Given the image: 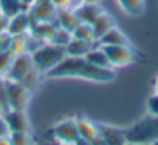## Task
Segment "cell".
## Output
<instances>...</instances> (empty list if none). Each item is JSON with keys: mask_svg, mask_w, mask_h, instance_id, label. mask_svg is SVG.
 <instances>
[{"mask_svg": "<svg viewBox=\"0 0 158 145\" xmlns=\"http://www.w3.org/2000/svg\"><path fill=\"white\" fill-rule=\"evenodd\" d=\"M48 77H79L92 82H112L115 79V71L112 68H101L92 65L85 57L65 56L54 68L47 72Z\"/></svg>", "mask_w": 158, "mask_h": 145, "instance_id": "1", "label": "cell"}, {"mask_svg": "<svg viewBox=\"0 0 158 145\" xmlns=\"http://www.w3.org/2000/svg\"><path fill=\"white\" fill-rule=\"evenodd\" d=\"M31 54V59H33V65L34 68L42 72V74H47V72L54 68L67 54H65V48L64 46H59V45H54L51 42H47L44 43L42 46H39L37 49H34Z\"/></svg>", "mask_w": 158, "mask_h": 145, "instance_id": "2", "label": "cell"}, {"mask_svg": "<svg viewBox=\"0 0 158 145\" xmlns=\"http://www.w3.org/2000/svg\"><path fill=\"white\" fill-rule=\"evenodd\" d=\"M127 142H136V143H152L158 137V117L152 116L139 123L133 125L129 131L124 133Z\"/></svg>", "mask_w": 158, "mask_h": 145, "instance_id": "3", "label": "cell"}, {"mask_svg": "<svg viewBox=\"0 0 158 145\" xmlns=\"http://www.w3.org/2000/svg\"><path fill=\"white\" fill-rule=\"evenodd\" d=\"M51 134L57 145H81L82 142L81 137H79L74 119H67V120L59 122L53 128Z\"/></svg>", "mask_w": 158, "mask_h": 145, "instance_id": "4", "label": "cell"}, {"mask_svg": "<svg viewBox=\"0 0 158 145\" xmlns=\"http://www.w3.org/2000/svg\"><path fill=\"white\" fill-rule=\"evenodd\" d=\"M109 57L112 66H126L136 62V51L130 45H115V46H101Z\"/></svg>", "mask_w": 158, "mask_h": 145, "instance_id": "5", "label": "cell"}, {"mask_svg": "<svg viewBox=\"0 0 158 145\" xmlns=\"http://www.w3.org/2000/svg\"><path fill=\"white\" fill-rule=\"evenodd\" d=\"M5 79V77H3ZM5 87H6V94H8V102H10V108L13 110H22L25 111L30 102V94L31 91H28L25 87H22L19 82L14 80H8L5 79Z\"/></svg>", "mask_w": 158, "mask_h": 145, "instance_id": "6", "label": "cell"}, {"mask_svg": "<svg viewBox=\"0 0 158 145\" xmlns=\"http://www.w3.org/2000/svg\"><path fill=\"white\" fill-rule=\"evenodd\" d=\"M33 59H31V54L30 53H22V54H16L10 68L6 69V72L2 76L8 80H14V82H19L27 72L33 68Z\"/></svg>", "mask_w": 158, "mask_h": 145, "instance_id": "7", "label": "cell"}, {"mask_svg": "<svg viewBox=\"0 0 158 145\" xmlns=\"http://www.w3.org/2000/svg\"><path fill=\"white\" fill-rule=\"evenodd\" d=\"M74 120H76L79 137H81L82 142H85L89 145H104L96 123H93L90 119H87L84 116H77V117H74Z\"/></svg>", "mask_w": 158, "mask_h": 145, "instance_id": "8", "label": "cell"}, {"mask_svg": "<svg viewBox=\"0 0 158 145\" xmlns=\"http://www.w3.org/2000/svg\"><path fill=\"white\" fill-rule=\"evenodd\" d=\"M28 13L33 22H54L57 8L51 0H34L28 8Z\"/></svg>", "mask_w": 158, "mask_h": 145, "instance_id": "9", "label": "cell"}, {"mask_svg": "<svg viewBox=\"0 0 158 145\" xmlns=\"http://www.w3.org/2000/svg\"><path fill=\"white\" fill-rule=\"evenodd\" d=\"M3 119L10 128V133H23V131L30 133V122L25 111L10 108L3 113Z\"/></svg>", "mask_w": 158, "mask_h": 145, "instance_id": "10", "label": "cell"}, {"mask_svg": "<svg viewBox=\"0 0 158 145\" xmlns=\"http://www.w3.org/2000/svg\"><path fill=\"white\" fill-rule=\"evenodd\" d=\"M33 25V19L28 13V10L20 11L19 14L10 17V23H8V29L6 33L10 36H20V34H28Z\"/></svg>", "mask_w": 158, "mask_h": 145, "instance_id": "11", "label": "cell"}, {"mask_svg": "<svg viewBox=\"0 0 158 145\" xmlns=\"http://www.w3.org/2000/svg\"><path fill=\"white\" fill-rule=\"evenodd\" d=\"M73 10H74V13H76L79 22L89 23V25H92V23L104 13V10H102V6H101L99 3H89V2L79 3V5L74 6Z\"/></svg>", "mask_w": 158, "mask_h": 145, "instance_id": "12", "label": "cell"}, {"mask_svg": "<svg viewBox=\"0 0 158 145\" xmlns=\"http://www.w3.org/2000/svg\"><path fill=\"white\" fill-rule=\"evenodd\" d=\"M54 22H56L57 26L65 28L68 31H73L76 28V25L79 23V19H77L74 10L71 6H67V8H57Z\"/></svg>", "mask_w": 158, "mask_h": 145, "instance_id": "13", "label": "cell"}, {"mask_svg": "<svg viewBox=\"0 0 158 145\" xmlns=\"http://www.w3.org/2000/svg\"><path fill=\"white\" fill-rule=\"evenodd\" d=\"M98 130H99V136L104 145H124L127 142L126 134L119 130H115L107 125H98Z\"/></svg>", "mask_w": 158, "mask_h": 145, "instance_id": "14", "label": "cell"}, {"mask_svg": "<svg viewBox=\"0 0 158 145\" xmlns=\"http://www.w3.org/2000/svg\"><path fill=\"white\" fill-rule=\"evenodd\" d=\"M96 45H98V42H85V40L71 39L65 46V54L71 56V57H85V54Z\"/></svg>", "mask_w": 158, "mask_h": 145, "instance_id": "15", "label": "cell"}, {"mask_svg": "<svg viewBox=\"0 0 158 145\" xmlns=\"http://www.w3.org/2000/svg\"><path fill=\"white\" fill-rule=\"evenodd\" d=\"M99 46H115V45H130L129 39L116 28V25L113 28H110L99 40H98Z\"/></svg>", "mask_w": 158, "mask_h": 145, "instance_id": "16", "label": "cell"}, {"mask_svg": "<svg viewBox=\"0 0 158 145\" xmlns=\"http://www.w3.org/2000/svg\"><path fill=\"white\" fill-rule=\"evenodd\" d=\"M115 26V19L107 14V13H102L93 23H92V28H93V34H95V40L98 42L110 28Z\"/></svg>", "mask_w": 158, "mask_h": 145, "instance_id": "17", "label": "cell"}, {"mask_svg": "<svg viewBox=\"0 0 158 145\" xmlns=\"http://www.w3.org/2000/svg\"><path fill=\"white\" fill-rule=\"evenodd\" d=\"M85 60H87L89 63L96 65V66H101V68H112L107 54L104 53V49H102L99 45H96L95 48H92V49L85 54Z\"/></svg>", "mask_w": 158, "mask_h": 145, "instance_id": "18", "label": "cell"}, {"mask_svg": "<svg viewBox=\"0 0 158 145\" xmlns=\"http://www.w3.org/2000/svg\"><path fill=\"white\" fill-rule=\"evenodd\" d=\"M71 36H73V39H77V40L96 42V40H95V34H93V28H92V25H89V23H82V22H79V23L76 25V28L71 31Z\"/></svg>", "mask_w": 158, "mask_h": 145, "instance_id": "19", "label": "cell"}, {"mask_svg": "<svg viewBox=\"0 0 158 145\" xmlns=\"http://www.w3.org/2000/svg\"><path fill=\"white\" fill-rule=\"evenodd\" d=\"M25 10L28 8L22 3V0H0V11L6 14L8 17H13Z\"/></svg>", "mask_w": 158, "mask_h": 145, "instance_id": "20", "label": "cell"}, {"mask_svg": "<svg viewBox=\"0 0 158 145\" xmlns=\"http://www.w3.org/2000/svg\"><path fill=\"white\" fill-rule=\"evenodd\" d=\"M40 74H42V72H39L34 66L27 72V74L19 80V84L22 85V87H25L28 91H33L37 85H39V80H40Z\"/></svg>", "mask_w": 158, "mask_h": 145, "instance_id": "21", "label": "cell"}, {"mask_svg": "<svg viewBox=\"0 0 158 145\" xmlns=\"http://www.w3.org/2000/svg\"><path fill=\"white\" fill-rule=\"evenodd\" d=\"M118 3L130 16H139L144 10V0H118Z\"/></svg>", "mask_w": 158, "mask_h": 145, "instance_id": "22", "label": "cell"}, {"mask_svg": "<svg viewBox=\"0 0 158 145\" xmlns=\"http://www.w3.org/2000/svg\"><path fill=\"white\" fill-rule=\"evenodd\" d=\"M10 49L14 54H22L28 53V34H20V36H11V43Z\"/></svg>", "mask_w": 158, "mask_h": 145, "instance_id": "23", "label": "cell"}, {"mask_svg": "<svg viewBox=\"0 0 158 145\" xmlns=\"http://www.w3.org/2000/svg\"><path fill=\"white\" fill-rule=\"evenodd\" d=\"M73 39V36H71V31H68V29H65V28H60V26H57L56 28V31L53 33V36H51V39H50V42L51 43H54V45H59V46H67V43L70 42Z\"/></svg>", "mask_w": 158, "mask_h": 145, "instance_id": "24", "label": "cell"}, {"mask_svg": "<svg viewBox=\"0 0 158 145\" xmlns=\"http://www.w3.org/2000/svg\"><path fill=\"white\" fill-rule=\"evenodd\" d=\"M11 145H34V140L31 137L30 133L23 131V133H10L8 136Z\"/></svg>", "mask_w": 158, "mask_h": 145, "instance_id": "25", "label": "cell"}, {"mask_svg": "<svg viewBox=\"0 0 158 145\" xmlns=\"http://www.w3.org/2000/svg\"><path fill=\"white\" fill-rule=\"evenodd\" d=\"M14 53L11 49H5V51H0V76H3L6 69L10 68L13 59H14Z\"/></svg>", "mask_w": 158, "mask_h": 145, "instance_id": "26", "label": "cell"}, {"mask_svg": "<svg viewBox=\"0 0 158 145\" xmlns=\"http://www.w3.org/2000/svg\"><path fill=\"white\" fill-rule=\"evenodd\" d=\"M147 110H149L150 116L158 117V93L149 99V102H147Z\"/></svg>", "mask_w": 158, "mask_h": 145, "instance_id": "27", "label": "cell"}, {"mask_svg": "<svg viewBox=\"0 0 158 145\" xmlns=\"http://www.w3.org/2000/svg\"><path fill=\"white\" fill-rule=\"evenodd\" d=\"M8 23H10V17L6 14H3L2 11H0V34L6 33L8 29Z\"/></svg>", "mask_w": 158, "mask_h": 145, "instance_id": "28", "label": "cell"}, {"mask_svg": "<svg viewBox=\"0 0 158 145\" xmlns=\"http://www.w3.org/2000/svg\"><path fill=\"white\" fill-rule=\"evenodd\" d=\"M10 136V128L3 119V116H0V137H8Z\"/></svg>", "mask_w": 158, "mask_h": 145, "instance_id": "29", "label": "cell"}, {"mask_svg": "<svg viewBox=\"0 0 158 145\" xmlns=\"http://www.w3.org/2000/svg\"><path fill=\"white\" fill-rule=\"evenodd\" d=\"M51 2L56 5V8H67V6H70V0H51Z\"/></svg>", "mask_w": 158, "mask_h": 145, "instance_id": "30", "label": "cell"}, {"mask_svg": "<svg viewBox=\"0 0 158 145\" xmlns=\"http://www.w3.org/2000/svg\"><path fill=\"white\" fill-rule=\"evenodd\" d=\"M0 145H11L8 137H0Z\"/></svg>", "mask_w": 158, "mask_h": 145, "instance_id": "31", "label": "cell"}, {"mask_svg": "<svg viewBox=\"0 0 158 145\" xmlns=\"http://www.w3.org/2000/svg\"><path fill=\"white\" fill-rule=\"evenodd\" d=\"M79 3H82V0H70V6H71V8L77 6Z\"/></svg>", "mask_w": 158, "mask_h": 145, "instance_id": "32", "label": "cell"}, {"mask_svg": "<svg viewBox=\"0 0 158 145\" xmlns=\"http://www.w3.org/2000/svg\"><path fill=\"white\" fill-rule=\"evenodd\" d=\"M124 145H150V143H136V142H126Z\"/></svg>", "mask_w": 158, "mask_h": 145, "instance_id": "33", "label": "cell"}, {"mask_svg": "<svg viewBox=\"0 0 158 145\" xmlns=\"http://www.w3.org/2000/svg\"><path fill=\"white\" fill-rule=\"evenodd\" d=\"M82 2H89V3H99V0H82Z\"/></svg>", "mask_w": 158, "mask_h": 145, "instance_id": "34", "label": "cell"}, {"mask_svg": "<svg viewBox=\"0 0 158 145\" xmlns=\"http://www.w3.org/2000/svg\"><path fill=\"white\" fill-rule=\"evenodd\" d=\"M3 113H5V110L2 108V105H0V116H3Z\"/></svg>", "mask_w": 158, "mask_h": 145, "instance_id": "35", "label": "cell"}, {"mask_svg": "<svg viewBox=\"0 0 158 145\" xmlns=\"http://www.w3.org/2000/svg\"><path fill=\"white\" fill-rule=\"evenodd\" d=\"M150 145H158V137H156V139H155V140H153V142H152Z\"/></svg>", "mask_w": 158, "mask_h": 145, "instance_id": "36", "label": "cell"}, {"mask_svg": "<svg viewBox=\"0 0 158 145\" xmlns=\"http://www.w3.org/2000/svg\"><path fill=\"white\" fill-rule=\"evenodd\" d=\"M155 90H156V93H158V79H156V82H155Z\"/></svg>", "mask_w": 158, "mask_h": 145, "instance_id": "37", "label": "cell"}]
</instances>
